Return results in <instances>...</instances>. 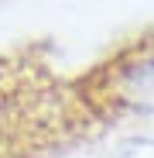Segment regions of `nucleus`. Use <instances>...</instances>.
<instances>
[{
    "instance_id": "f257e3e1",
    "label": "nucleus",
    "mask_w": 154,
    "mask_h": 158,
    "mask_svg": "<svg viewBox=\"0 0 154 158\" xmlns=\"http://www.w3.org/2000/svg\"><path fill=\"white\" fill-rule=\"evenodd\" d=\"M75 100L86 117L99 124L151 120L154 117V31L116 45L79 83Z\"/></svg>"
}]
</instances>
